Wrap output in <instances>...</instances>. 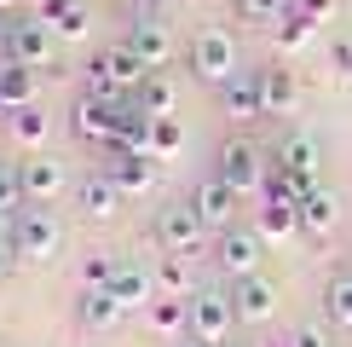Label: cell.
<instances>
[{
	"mask_svg": "<svg viewBox=\"0 0 352 347\" xmlns=\"http://www.w3.org/2000/svg\"><path fill=\"white\" fill-rule=\"evenodd\" d=\"M127 47H133V52H139L151 70H162L168 58H173V29H168L162 18H156V12H144V18H139L133 29H127Z\"/></svg>",
	"mask_w": 352,
	"mask_h": 347,
	"instance_id": "18",
	"label": "cell"
},
{
	"mask_svg": "<svg viewBox=\"0 0 352 347\" xmlns=\"http://www.w3.org/2000/svg\"><path fill=\"white\" fill-rule=\"evenodd\" d=\"M329 70L341 81H352V35H341V41H329Z\"/></svg>",
	"mask_w": 352,
	"mask_h": 347,
	"instance_id": "35",
	"label": "cell"
},
{
	"mask_svg": "<svg viewBox=\"0 0 352 347\" xmlns=\"http://www.w3.org/2000/svg\"><path fill=\"white\" fill-rule=\"evenodd\" d=\"M0 116H6V105H0Z\"/></svg>",
	"mask_w": 352,
	"mask_h": 347,
	"instance_id": "47",
	"label": "cell"
},
{
	"mask_svg": "<svg viewBox=\"0 0 352 347\" xmlns=\"http://www.w3.org/2000/svg\"><path fill=\"white\" fill-rule=\"evenodd\" d=\"M52 41H58L52 23H41V18H12V47H6V58L41 70V64H52Z\"/></svg>",
	"mask_w": 352,
	"mask_h": 347,
	"instance_id": "13",
	"label": "cell"
},
{
	"mask_svg": "<svg viewBox=\"0 0 352 347\" xmlns=\"http://www.w3.org/2000/svg\"><path fill=\"white\" fill-rule=\"evenodd\" d=\"M133 6H144V12H156V6H168V0H133Z\"/></svg>",
	"mask_w": 352,
	"mask_h": 347,
	"instance_id": "43",
	"label": "cell"
},
{
	"mask_svg": "<svg viewBox=\"0 0 352 347\" xmlns=\"http://www.w3.org/2000/svg\"><path fill=\"white\" fill-rule=\"evenodd\" d=\"M179 145H185L179 116H156V122H151V156H156V162H168V156H179Z\"/></svg>",
	"mask_w": 352,
	"mask_h": 347,
	"instance_id": "29",
	"label": "cell"
},
{
	"mask_svg": "<svg viewBox=\"0 0 352 347\" xmlns=\"http://www.w3.org/2000/svg\"><path fill=\"white\" fill-rule=\"evenodd\" d=\"M6 47H12V18H0V58H6Z\"/></svg>",
	"mask_w": 352,
	"mask_h": 347,
	"instance_id": "41",
	"label": "cell"
},
{
	"mask_svg": "<svg viewBox=\"0 0 352 347\" xmlns=\"http://www.w3.org/2000/svg\"><path fill=\"white\" fill-rule=\"evenodd\" d=\"M312 29H318L312 18H300V12H295V6H289V18H283V23H277V47H283V52H300V47H306V41H312Z\"/></svg>",
	"mask_w": 352,
	"mask_h": 347,
	"instance_id": "32",
	"label": "cell"
},
{
	"mask_svg": "<svg viewBox=\"0 0 352 347\" xmlns=\"http://www.w3.org/2000/svg\"><path fill=\"white\" fill-rule=\"evenodd\" d=\"M190 70H197V81H208V87H226L231 76H237V35L231 29H197L190 35Z\"/></svg>",
	"mask_w": 352,
	"mask_h": 347,
	"instance_id": "4",
	"label": "cell"
},
{
	"mask_svg": "<svg viewBox=\"0 0 352 347\" xmlns=\"http://www.w3.org/2000/svg\"><path fill=\"white\" fill-rule=\"evenodd\" d=\"M76 202H81V214L87 220H116V214H122V191H116V180L110 174H87L81 180V191H76Z\"/></svg>",
	"mask_w": 352,
	"mask_h": 347,
	"instance_id": "22",
	"label": "cell"
},
{
	"mask_svg": "<svg viewBox=\"0 0 352 347\" xmlns=\"http://www.w3.org/2000/svg\"><path fill=\"white\" fill-rule=\"evenodd\" d=\"M69 134H76L81 145H98V151H110V145H116V105H110V98L81 93V98H76V110H69Z\"/></svg>",
	"mask_w": 352,
	"mask_h": 347,
	"instance_id": "12",
	"label": "cell"
},
{
	"mask_svg": "<svg viewBox=\"0 0 352 347\" xmlns=\"http://www.w3.org/2000/svg\"><path fill=\"white\" fill-rule=\"evenodd\" d=\"M231 6H237V18H248V23H283L295 0H231Z\"/></svg>",
	"mask_w": 352,
	"mask_h": 347,
	"instance_id": "31",
	"label": "cell"
},
{
	"mask_svg": "<svg viewBox=\"0 0 352 347\" xmlns=\"http://www.w3.org/2000/svg\"><path fill=\"white\" fill-rule=\"evenodd\" d=\"M272 168L289 180V191H295V197H306L318 185V168H324V145H318V134L289 127V134L277 139V151H272Z\"/></svg>",
	"mask_w": 352,
	"mask_h": 347,
	"instance_id": "3",
	"label": "cell"
},
{
	"mask_svg": "<svg viewBox=\"0 0 352 347\" xmlns=\"http://www.w3.org/2000/svg\"><path fill=\"white\" fill-rule=\"evenodd\" d=\"M116 266H122V255H110V249H93V255L81 260V284H93V289H110Z\"/></svg>",
	"mask_w": 352,
	"mask_h": 347,
	"instance_id": "30",
	"label": "cell"
},
{
	"mask_svg": "<svg viewBox=\"0 0 352 347\" xmlns=\"http://www.w3.org/2000/svg\"><path fill=\"white\" fill-rule=\"evenodd\" d=\"M266 347H295V341H266Z\"/></svg>",
	"mask_w": 352,
	"mask_h": 347,
	"instance_id": "44",
	"label": "cell"
},
{
	"mask_svg": "<svg viewBox=\"0 0 352 347\" xmlns=\"http://www.w3.org/2000/svg\"><path fill=\"white\" fill-rule=\"evenodd\" d=\"M295 347H329V336H324V324H300L295 336H289Z\"/></svg>",
	"mask_w": 352,
	"mask_h": 347,
	"instance_id": "36",
	"label": "cell"
},
{
	"mask_svg": "<svg viewBox=\"0 0 352 347\" xmlns=\"http://www.w3.org/2000/svg\"><path fill=\"white\" fill-rule=\"evenodd\" d=\"M87 29H93V12H87V0H76V6H69L64 18L52 23V35H58V41H81Z\"/></svg>",
	"mask_w": 352,
	"mask_h": 347,
	"instance_id": "33",
	"label": "cell"
},
{
	"mask_svg": "<svg viewBox=\"0 0 352 347\" xmlns=\"http://www.w3.org/2000/svg\"><path fill=\"white\" fill-rule=\"evenodd\" d=\"M18 180H23V202H52L58 191H64V162L29 151L23 162H18Z\"/></svg>",
	"mask_w": 352,
	"mask_h": 347,
	"instance_id": "16",
	"label": "cell"
},
{
	"mask_svg": "<svg viewBox=\"0 0 352 347\" xmlns=\"http://www.w3.org/2000/svg\"><path fill=\"white\" fill-rule=\"evenodd\" d=\"M260 98H266V116H289L300 105V76L283 64V58L260 70Z\"/></svg>",
	"mask_w": 352,
	"mask_h": 347,
	"instance_id": "20",
	"label": "cell"
},
{
	"mask_svg": "<svg viewBox=\"0 0 352 347\" xmlns=\"http://www.w3.org/2000/svg\"><path fill=\"white\" fill-rule=\"evenodd\" d=\"M219 105H226L231 122H260V116H266V98H260V70H237V76L219 87Z\"/></svg>",
	"mask_w": 352,
	"mask_h": 347,
	"instance_id": "14",
	"label": "cell"
},
{
	"mask_svg": "<svg viewBox=\"0 0 352 347\" xmlns=\"http://www.w3.org/2000/svg\"><path fill=\"white\" fill-rule=\"evenodd\" d=\"M110 295L122 301L127 313H144L156 301V278H151V266H139V260H122L116 266V278H110Z\"/></svg>",
	"mask_w": 352,
	"mask_h": 347,
	"instance_id": "19",
	"label": "cell"
},
{
	"mask_svg": "<svg viewBox=\"0 0 352 347\" xmlns=\"http://www.w3.org/2000/svg\"><path fill=\"white\" fill-rule=\"evenodd\" d=\"M69 6H76V0H41V6H35V18H41V23H58Z\"/></svg>",
	"mask_w": 352,
	"mask_h": 347,
	"instance_id": "38",
	"label": "cell"
},
{
	"mask_svg": "<svg viewBox=\"0 0 352 347\" xmlns=\"http://www.w3.org/2000/svg\"><path fill=\"white\" fill-rule=\"evenodd\" d=\"M12 266H18V249H12V243H0V278H6Z\"/></svg>",
	"mask_w": 352,
	"mask_h": 347,
	"instance_id": "39",
	"label": "cell"
},
{
	"mask_svg": "<svg viewBox=\"0 0 352 347\" xmlns=\"http://www.w3.org/2000/svg\"><path fill=\"white\" fill-rule=\"evenodd\" d=\"M144 324H151L162 341L190 336V295H156L151 307H144Z\"/></svg>",
	"mask_w": 352,
	"mask_h": 347,
	"instance_id": "21",
	"label": "cell"
},
{
	"mask_svg": "<svg viewBox=\"0 0 352 347\" xmlns=\"http://www.w3.org/2000/svg\"><path fill=\"white\" fill-rule=\"evenodd\" d=\"M295 12H300V18H312V23H324L329 12H335V0H295Z\"/></svg>",
	"mask_w": 352,
	"mask_h": 347,
	"instance_id": "37",
	"label": "cell"
},
{
	"mask_svg": "<svg viewBox=\"0 0 352 347\" xmlns=\"http://www.w3.org/2000/svg\"><path fill=\"white\" fill-rule=\"evenodd\" d=\"M226 347H231V341H226Z\"/></svg>",
	"mask_w": 352,
	"mask_h": 347,
	"instance_id": "48",
	"label": "cell"
},
{
	"mask_svg": "<svg viewBox=\"0 0 352 347\" xmlns=\"http://www.w3.org/2000/svg\"><path fill=\"white\" fill-rule=\"evenodd\" d=\"M12 226H18V214H6V209H0V243H12Z\"/></svg>",
	"mask_w": 352,
	"mask_h": 347,
	"instance_id": "40",
	"label": "cell"
},
{
	"mask_svg": "<svg viewBox=\"0 0 352 347\" xmlns=\"http://www.w3.org/2000/svg\"><path fill=\"white\" fill-rule=\"evenodd\" d=\"M144 76H151V64H144L127 41H116V47L93 52V64H87V93H93V98H110V105H122V98L139 93Z\"/></svg>",
	"mask_w": 352,
	"mask_h": 347,
	"instance_id": "1",
	"label": "cell"
},
{
	"mask_svg": "<svg viewBox=\"0 0 352 347\" xmlns=\"http://www.w3.org/2000/svg\"><path fill=\"white\" fill-rule=\"evenodd\" d=\"M12 249H18L23 266H47V260L64 249V226L47 202H23L18 209V226H12Z\"/></svg>",
	"mask_w": 352,
	"mask_h": 347,
	"instance_id": "2",
	"label": "cell"
},
{
	"mask_svg": "<svg viewBox=\"0 0 352 347\" xmlns=\"http://www.w3.org/2000/svg\"><path fill=\"white\" fill-rule=\"evenodd\" d=\"M29 6H41V0H29Z\"/></svg>",
	"mask_w": 352,
	"mask_h": 347,
	"instance_id": "45",
	"label": "cell"
},
{
	"mask_svg": "<svg viewBox=\"0 0 352 347\" xmlns=\"http://www.w3.org/2000/svg\"><path fill=\"white\" fill-rule=\"evenodd\" d=\"M122 318H127V307L110 295V289H93V284H81V295H76V324H81V330L104 336V330H116Z\"/></svg>",
	"mask_w": 352,
	"mask_h": 347,
	"instance_id": "15",
	"label": "cell"
},
{
	"mask_svg": "<svg viewBox=\"0 0 352 347\" xmlns=\"http://www.w3.org/2000/svg\"><path fill=\"white\" fill-rule=\"evenodd\" d=\"M214 174H219L237 197H260V191H266L272 162H266L248 139H226V145H219V156H214Z\"/></svg>",
	"mask_w": 352,
	"mask_h": 347,
	"instance_id": "5",
	"label": "cell"
},
{
	"mask_svg": "<svg viewBox=\"0 0 352 347\" xmlns=\"http://www.w3.org/2000/svg\"><path fill=\"white\" fill-rule=\"evenodd\" d=\"M231 330H237V307H231V289H197L190 295V336L208 341V347H226Z\"/></svg>",
	"mask_w": 352,
	"mask_h": 347,
	"instance_id": "8",
	"label": "cell"
},
{
	"mask_svg": "<svg viewBox=\"0 0 352 347\" xmlns=\"http://www.w3.org/2000/svg\"><path fill=\"white\" fill-rule=\"evenodd\" d=\"M0 209L18 214L23 209V180H18V162H0Z\"/></svg>",
	"mask_w": 352,
	"mask_h": 347,
	"instance_id": "34",
	"label": "cell"
},
{
	"mask_svg": "<svg viewBox=\"0 0 352 347\" xmlns=\"http://www.w3.org/2000/svg\"><path fill=\"white\" fill-rule=\"evenodd\" d=\"M6 127H12V139H18L23 151H41L52 122H47V110H41V105H23V110H12V116H6Z\"/></svg>",
	"mask_w": 352,
	"mask_h": 347,
	"instance_id": "26",
	"label": "cell"
},
{
	"mask_svg": "<svg viewBox=\"0 0 352 347\" xmlns=\"http://www.w3.org/2000/svg\"><path fill=\"white\" fill-rule=\"evenodd\" d=\"M231 307H237V324H266V318L277 313V284L272 278H237V289H231Z\"/></svg>",
	"mask_w": 352,
	"mask_h": 347,
	"instance_id": "17",
	"label": "cell"
},
{
	"mask_svg": "<svg viewBox=\"0 0 352 347\" xmlns=\"http://www.w3.org/2000/svg\"><path fill=\"white\" fill-rule=\"evenodd\" d=\"M151 278H156V295H197V289H190V260L185 255H162L151 266Z\"/></svg>",
	"mask_w": 352,
	"mask_h": 347,
	"instance_id": "27",
	"label": "cell"
},
{
	"mask_svg": "<svg viewBox=\"0 0 352 347\" xmlns=\"http://www.w3.org/2000/svg\"><path fill=\"white\" fill-rule=\"evenodd\" d=\"M260 238H295L300 231V197L289 191V180L283 174H266V191H260V220H254Z\"/></svg>",
	"mask_w": 352,
	"mask_h": 347,
	"instance_id": "9",
	"label": "cell"
},
{
	"mask_svg": "<svg viewBox=\"0 0 352 347\" xmlns=\"http://www.w3.org/2000/svg\"><path fill=\"white\" fill-rule=\"evenodd\" d=\"M185 202L197 209V220L208 226V231H226V226H237V202H243V197L231 191V185L219 180V174H202V180H197V191H190Z\"/></svg>",
	"mask_w": 352,
	"mask_h": 347,
	"instance_id": "10",
	"label": "cell"
},
{
	"mask_svg": "<svg viewBox=\"0 0 352 347\" xmlns=\"http://www.w3.org/2000/svg\"><path fill=\"white\" fill-rule=\"evenodd\" d=\"M324 318H329V324H341V330H352V266L341 272V278H329V289H324Z\"/></svg>",
	"mask_w": 352,
	"mask_h": 347,
	"instance_id": "28",
	"label": "cell"
},
{
	"mask_svg": "<svg viewBox=\"0 0 352 347\" xmlns=\"http://www.w3.org/2000/svg\"><path fill=\"white\" fill-rule=\"evenodd\" d=\"M133 105L144 116H173V105H179V87H173L162 70H151V76L139 81V93H133Z\"/></svg>",
	"mask_w": 352,
	"mask_h": 347,
	"instance_id": "25",
	"label": "cell"
},
{
	"mask_svg": "<svg viewBox=\"0 0 352 347\" xmlns=\"http://www.w3.org/2000/svg\"><path fill=\"white\" fill-rule=\"evenodd\" d=\"M151 238H156V249H162V255H197L202 243H208V226L197 220L190 202H168V209H156Z\"/></svg>",
	"mask_w": 352,
	"mask_h": 347,
	"instance_id": "6",
	"label": "cell"
},
{
	"mask_svg": "<svg viewBox=\"0 0 352 347\" xmlns=\"http://www.w3.org/2000/svg\"><path fill=\"white\" fill-rule=\"evenodd\" d=\"M0 6H12V0H0Z\"/></svg>",
	"mask_w": 352,
	"mask_h": 347,
	"instance_id": "46",
	"label": "cell"
},
{
	"mask_svg": "<svg viewBox=\"0 0 352 347\" xmlns=\"http://www.w3.org/2000/svg\"><path fill=\"white\" fill-rule=\"evenodd\" d=\"M168 347H208V341H197V336H179V341H168Z\"/></svg>",
	"mask_w": 352,
	"mask_h": 347,
	"instance_id": "42",
	"label": "cell"
},
{
	"mask_svg": "<svg viewBox=\"0 0 352 347\" xmlns=\"http://www.w3.org/2000/svg\"><path fill=\"white\" fill-rule=\"evenodd\" d=\"M0 105H6V116L35 105V70L18 64V58H0Z\"/></svg>",
	"mask_w": 352,
	"mask_h": 347,
	"instance_id": "24",
	"label": "cell"
},
{
	"mask_svg": "<svg viewBox=\"0 0 352 347\" xmlns=\"http://www.w3.org/2000/svg\"><path fill=\"white\" fill-rule=\"evenodd\" d=\"M335 214H341V197H335L329 185H312V191L300 197V231L306 238H329Z\"/></svg>",
	"mask_w": 352,
	"mask_h": 347,
	"instance_id": "23",
	"label": "cell"
},
{
	"mask_svg": "<svg viewBox=\"0 0 352 347\" xmlns=\"http://www.w3.org/2000/svg\"><path fill=\"white\" fill-rule=\"evenodd\" d=\"M98 174H110L122 197H144V191L156 185V156H151V151H122V145H110Z\"/></svg>",
	"mask_w": 352,
	"mask_h": 347,
	"instance_id": "11",
	"label": "cell"
},
{
	"mask_svg": "<svg viewBox=\"0 0 352 347\" xmlns=\"http://www.w3.org/2000/svg\"><path fill=\"white\" fill-rule=\"evenodd\" d=\"M214 260L226 278H254L260 260H266V238L254 226H226V231H214Z\"/></svg>",
	"mask_w": 352,
	"mask_h": 347,
	"instance_id": "7",
	"label": "cell"
}]
</instances>
